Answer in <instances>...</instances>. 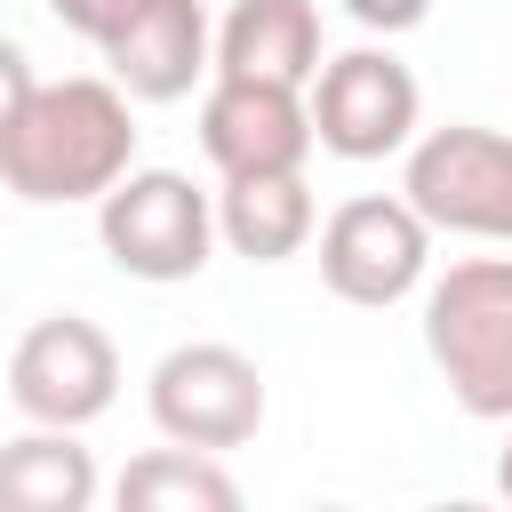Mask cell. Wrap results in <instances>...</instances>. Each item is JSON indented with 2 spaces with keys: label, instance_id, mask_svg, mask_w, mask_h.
<instances>
[{
  "label": "cell",
  "instance_id": "cell-15",
  "mask_svg": "<svg viewBox=\"0 0 512 512\" xmlns=\"http://www.w3.org/2000/svg\"><path fill=\"white\" fill-rule=\"evenodd\" d=\"M40 8H48V16L64 24V32H80V40H96V48H104V40L120 32V16H128L136 0H40Z\"/></svg>",
  "mask_w": 512,
  "mask_h": 512
},
{
  "label": "cell",
  "instance_id": "cell-1",
  "mask_svg": "<svg viewBox=\"0 0 512 512\" xmlns=\"http://www.w3.org/2000/svg\"><path fill=\"white\" fill-rule=\"evenodd\" d=\"M136 168V112L120 80H40L0 128V184L32 208L104 200Z\"/></svg>",
  "mask_w": 512,
  "mask_h": 512
},
{
  "label": "cell",
  "instance_id": "cell-2",
  "mask_svg": "<svg viewBox=\"0 0 512 512\" xmlns=\"http://www.w3.org/2000/svg\"><path fill=\"white\" fill-rule=\"evenodd\" d=\"M424 352L464 416L512 424V256H464L424 288Z\"/></svg>",
  "mask_w": 512,
  "mask_h": 512
},
{
  "label": "cell",
  "instance_id": "cell-9",
  "mask_svg": "<svg viewBox=\"0 0 512 512\" xmlns=\"http://www.w3.org/2000/svg\"><path fill=\"white\" fill-rule=\"evenodd\" d=\"M312 144H320V136H312V104H304V88L216 72V88L200 96V152L216 160V176L304 168Z\"/></svg>",
  "mask_w": 512,
  "mask_h": 512
},
{
  "label": "cell",
  "instance_id": "cell-13",
  "mask_svg": "<svg viewBox=\"0 0 512 512\" xmlns=\"http://www.w3.org/2000/svg\"><path fill=\"white\" fill-rule=\"evenodd\" d=\"M96 496V456L64 424H32L0 448V512H88Z\"/></svg>",
  "mask_w": 512,
  "mask_h": 512
},
{
  "label": "cell",
  "instance_id": "cell-18",
  "mask_svg": "<svg viewBox=\"0 0 512 512\" xmlns=\"http://www.w3.org/2000/svg\"><path fill=\"white\" fill-rule=\"evenodd\" d=\"M496 488H504V496H512V440H504V448H496Z\"/></svg>",
  "mask_w": 512,
  "mask_h": 512
},
{
  "label": "cell",
  "instance_id": "cell-5",
  "mask_svg": "<svg viewBox=\"0 0 512 512\" xmlns=\"http://www.w3.org/2000/svg\"><path fill=\"white\" fill-rule=\"evenodd\" d=\"M152 424L176 448H248L264 432V368L240 344H176L152 368Z\"/></svg>",
  "mask_w": 512,
  "mask_h": 512
},
{
  "label": "cell",
  "instance_id": "cell-8",
  "mask_svg": "<svg viewBox=\"0 0 512 512\" xmlns=\"http://www.w3.org/2000/svg\"><path fill=\"white\" fill-rule=\"evenodd\" d=\"M416 72L392 48H344L312 72V136L336 160H384L416 144Z\"/></svg>",
  "mask_w": 512,
  "mask_h": 512
},
{
  "label": "cell",
  "instance_id": "cell-10",
  "mask_svg": "<svg viewBox=\"0 0 512 512\" xmlns=\"http://www.w3.org/2000/svg\"><path fill=\"white\" fill-rule=\"evenodd\" d=\"M104 64L136 104L192 96V80L208 72V8L200 0H136L120 16V32L104 40Z\"/></svg>",
  "mask_w": 512,
  "mask_h": 512
},
{
  "label": "cell",
  "instance_id": "cell-12",
  "mask_svg": "<svg viewBox=\"0 0 512 512\" xmlns=\"http://www.w3.org/2000/svg\"><path fill=\"white\" fill-rule=\"evenodd\" d=\"M312 224H320V208H312L304 168L224 176V192H216V240H232V256H248V264H288L312 240Z\"/></svg>",
  "mask_w": 512,
  "mask_h": 512
},
{
  "label": "cell",
  "instance_id": "cell-6",
  "mask_svg": "<svg viewBox=\"0 0 512 512\" xmlns=\"http://www.w3.org/2000/svg\"><path fill=\"white\" fill-rule=\"evenodd\" d=\"M432 272V224L408 208V192H360L320 224V280L344 304H400Z\"/></svg>",
  "mask_w": 512,
  "mask_h": 512
},
{
  "label": "cell",
  "instance_id": "cell-16",
  "mask_svg": "<svg viewBox=\"0 0 512 512\" xmlns=\"http://www.w3.org/2000/svg\"><path fill=\"white\" fill-rule=\"evenodd\" d=\"M344 16L368 24V32H416L432 16V0H344Z\"/></svg>",
  "mask_w": 512,
  "mask_h": 512
},
{
  "label": "cell",
  "instance_id": "cell-4",
  "mask_svg": "<svg viewBox=\"0 0 512 512\" xmlns=\"http://www.w3.org/2000/svg\"><path fill=\"white\" fill-rule=\"evenodd\" d=\"M408 208L432 232H464V240H512V136L504 128H432L408 144V176H400Z\"/></svg>",
  "mask_w": 512,
  "mask_h": 512
},
{
  "label": "cell",
  "instance_id": "cell-17",
  "mask_svg": "<svg viewBox=\"0 0 512 512\" xmlns=\"http://www.w3.org/2000/svg\"><path fill=\"white\" fill-rule=\"evenodd\" d=\"M32 88H40V80H32V56H24V48L0 32V128L24 112V96H32Z\"/></svg>",
  "mask_w": 512,
  "mask_h": 512
},
{
  "label": "cell",
  "instance_id": "cell-3",
  "mask_svg": "<svg viewBox=\"0 0 512 512\" xmlns=\"http://www.w3.org/2000/svg\"><path fill=\"white\" fill-rule=\"evenodd\" d=\"M96 240L128 280H192L216 248V200L176 176V168H128L104 200H96Z\"/></svg>",
  "mask_w": 512,
  "mask_h": 512
},
{
  "label": "cell",
  "instance_id": "cell-11",
  "mask_svg": "<svg viewBox=\"0 0 512 512\" xmlns=\"http://www.w3.org/2000/svg\"><path fill=\"white\" fill-rule=\"evenodd\" d=\"M216 72L312 88V72H320V8L312 0H232V16L216 24Z\"/></svg>",
  "mask_w": 512,
  "mask_h": 512
},
{
  "label": "cell",
  "instance_id": "cell-14",
  "mask_svg": "<svg viewBox=\"0 0 512 512\" xmlns=\"http://www.w3.org/2000/svg\"><path fill=\"white\" fill-rule=\"evenodd\" d=\"M120 512H240V480L208 456V448H144L120 480H112Z\"/></svg>",
  "mask_w": 512,
  "mask_h": 512
},
{
  "label": "cell",
  "instance_id": "cell-7",
  "mask_svg": "<svg viewBox=\"0 0 512 512\" xmlns=\"http://www.w3.org/2000/svg\"><path fill=\"white\" fill-rule=\"evenodd\" d=\"M8 400L32 424H64V432L96 424L120 400V352H112V336L96 320H80V312L32 320L16 336V352H8Z\"/></svg>",
  "mask_w": 512,
  "mask_h": 512
}]
</instances>
